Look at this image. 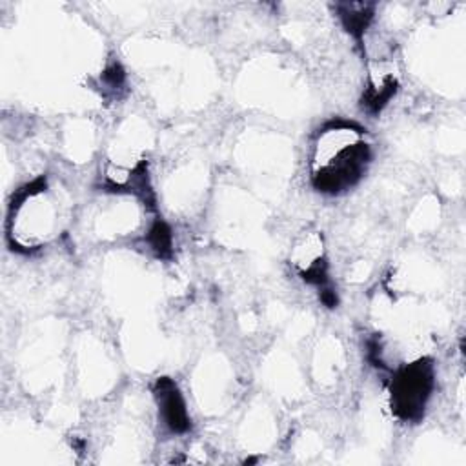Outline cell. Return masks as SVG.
Here are the masks:
<instances>
[{
  "instance_id": "2",
  "label": "cell",
  "mask_w": 466,
  "mask_h": 466,
  "mask_svg": "<svg viewBox=\"0 0 466 466\" xmlns=\"http://www.w3.org/2000/svg\"><path fill=\"white\" fill-rule=\"evenodd\" d=\"M433 390V366L426 360L399 370L391 379V408L404 420L422 417Z\"/></svg>"
},
{
  "instance_id": "4",
  "label": "cell",
  "mask_w": 466,
  "mask_h": 466,
  "mask_svg": "<svg viewBox=\"0 0 466 466\" xmlns=\"http://www.w3.org/2000/svg\"><path fill=\"white\" fill-rule=\"evenodd\" d=\"M155 397H157L158 411L164 424L171 431H186L189 428V419H187L184 399L177 390V386L173 384V380L169 379L158 380Z\"/></svg>"
},
{
  "instance_id": "1",
  "label": "cell",
  "mask_w": 466,
  "mask_h": 466,
  "mask_svg": "<svg viewBox=\"0 0 466 466\" xmlns=\"http://www.w3.org/2000/svg\"><path fill=\"white\" fill-rule=\"evenodd\" d=\"M371 162V144L353 124H329L315 138L309 155V177L317 191L339 195L364 177Z\"/></svg>"
},
{
  "instance_id": "5",
  "label": "cell",
  "mask_w": 466,
  "mask_h": 466,
  "mask_svg": "<svg viewBox=\"0 0 466 466\" xmlns=\"http://www.w3.org/2000/svg\"><path fill=\"white\" fill-rule=\"evenodd\" d=\"M339 16L351 35L360 36L373 16V5L368 4H342L339 5Z\"/></svg>"
},
{
  "instance_id": "3",
  "label": "cell",
  "mask_w": 466,
  "mask_h": 466,
  "mask_svg": "<svg viewBox=\"0 0 466 466\" xmlns=\"http://www.w3.org/2000/svg\"><path fill=\"white\" fill-rule=\"evenodd\" d=\"M293 266L297 268L299 275L319 288L326 286V255H324V246H322V237L317 233L308 235L297 248L293 249Z\"/></svg>"
}]
</instances>
